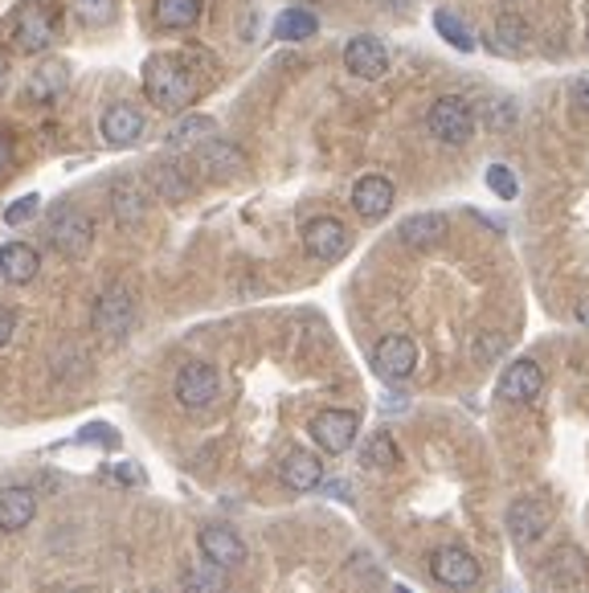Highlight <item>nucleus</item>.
Masks as SVG:
<instances>
[{
	"label": "nucleus",
	"mask_w": 589,
	"mask_h": 593,
	"mask_svg": "<svg viewBox=\"0 0 589 593\" xmlns=\"http://www.w3.org/2000/svg\"><path fill=\"white\" fill-rule=\"evenodd\" d=\"M143 94L155 111H185L197 98V79L176 54H152L143 62Z\"/></svg>",
	"instance_id": "1"
},
{
	"label": "nucleus",
	"mask_w": 589,
	"mask_h": 593,
	"mask_svg": "<svg viewBox=\"0 0 589 593\" xmlns=\"http://www.w3.org/2000/svg\"><path fill=\"white\" fill-rule=\"evenodd\" d=\"M54 42H58V9L49 0H25L13 13V46L37 58Z\"/></svg>",
	"instance_id": "2"
},
{
	"label": "nucleus",
	"mask_w": 589,
	"mask_h": 593,
	"mask_svg": "<svg viewBox=\"0 0 589 593\" xmlns=\"http://www.w3.org/2000/svg\"><path fill=\"white\" fill-rule=\"evenodd\" d=\"M426 127H430V136H435L438 143L463 148V143L475 136V111H471V103L459 98V94H442V98H435L430 111H426Z\"/></svg>",
	"instance_id": "3"
},
{
	"label": "nucleus",
	"mask_w": 589,
	"mask_h": 593,
	"mask_svg": "<svg viewBox=\"0 0 589 593\" xmlns=\"http://www.w3.org/2000/svg\"><path fill=\"white\" fill-rule=\"evenodd\" d=\"M49 246L62 254V258H86L94 246V221L82 213V209H70L62 205L54 218H49Z\"/></svg>",
	"instance_id": "4"
},
{
	"label": "nucleus",
	"mask_w": 589,
	"mask_h": 593,
	"mask_svg": "<svg viewBox=\"0 0 589 593\" xmlns=\"http://www.w3.org/2000/svg\"><path fill=\"white\" fill-rule=\"evenodd\" d=\"M91 324L103 340H124L127 332H131V324H136V299H131V291H127L124 282H115V287H107L103 295L94 299Z\"/></svg>",
	"instance_id": "5"
},
{
	"label": "nucleus",
	"mask_w": 589,
	"mask_h": 593,
	"mask_svg": "<svg viewBox=\"0 0 589 593\" xmlns=\"http://www.w3.org/2000/svg\"><path fill=\"white\" fill-rule=\"evenodd\" d=\"M308 434L315 438V446L324 454H348L360 434V418L353 409H320L311 418Z\"/></svg>",
	"instance_id": "6"
},
{
	"label": "nucleus",
	"mask_w": 589,
	"mask_h": 593,
	"mask_svg": "<svg viewBox=\"0 0 589 593\" xmlns=\"http://www.w3.org/2000/svg\"><path fill=\"white\" fill-rule=\"evenodd\" d=\"M172 393H176V402L185 409H205L218 402L221 393V376L213 364H205V360H188L185 369L176 373V385H172Z\"/></svg>",
	"instance_id": "7"
},
{
	"label": "nucleus",
	"mask_w": 589,
	"mask_h": 593,
	"mask_svg": "<svg viewBox=\"0 0 589 593\" xmlns=\"http://www.w3.org/2000/svg\"><path fill=\"white\" fill-rule=\"evenodd\" d=\"M430 573H435L438 585L463 593L480 581V561H475L463 545H442L430 553Z\"/></svg>",
	"instance_id": "8"
},
{
	"label": "nucleus",
	"mask_w": 589,
	"mask_h": 593,
	"mask_svg": "<svg viewBox=\"0 0 589 593\" xmlns=\"http://www.w3.org/2000/svg\"><path fill=\"white\" fill-rule=\"evenodd\" d=\"M418 369V344L409 336H385L372 348V373L381 381H405Z\"/></svg>",
	"instance_id": "9"
},
{
	"label": "nucleus",
	"mask_w": 589,
	"mask_h": 593,
	"mask_svg": "<svg viewBox=\"0 0 589 593\" xmlns=\"http://www.w3.org/2000/svg\"><path fill=\"white\" fill-rule=\"evenodd\" d=\"M148 131V119H143L140 107L131 103H111L103 115H99V136L111 143V148H131V143L143 140Z\"/></svg>",
	"instance_id": "10"
},
{
	"label": "nucleus",
	"mask_w": 589,
	"mask_h": 593,
	"mask_svg": "<svg viewBox=\"0 0 589 593\" xmlns=\"http://www.w3.org/2000/svg\"><path fill=\"white\" fill-rule=\"evenodd\" d=\"M197 548H201L205 561L218 565V569H242V565H246L242 536L233 528H221V524H209V528L197 532Z\"/></svg>",
	"instance_id": "11"
},
{
	"label": "nucleus",
	"mask_w": 589,
	"mask_h": 593,
	"mask_svg": "<svg viewBox=\"0 0 589 593\" xmlns=\"http://www.w3.org/2000/svg\"><path fill=\"white\" fill-rule=\"evenodd\" d=\"M344 66H348V74H357V79H365V82L385 79V70H389L385 42H377V37H369V33L353 37V42L344 46Z\"/></svg>",
	"instance_id": "12"
},
{
	"label": "nucleus",
	"mask_w": 589,
	"mask_h": 593,
	"mask_svg": "<svg viewBox=\"0 0 589 593\" xmlns=\"http://www.w3.org/2000/svg\"><path fill=\"white\" fill-rule=\"evenodd\" d=\"M303 251L311 258H320V263H336L344 251H348V230H344V221L336 218H311L303 225Z\"/></svg>",
	"instance_id": "13"
},
{
	"label": "nucleus",
	"mask_w": 589,
	"mask_h": 593,
	"mask_svg": "<svg viewBox=\"0 0 589 593\" xmlns=\"http://www.w3.org/2000/svg\"><path fill=\"white\" fill-rule=\"evenodd\" d=\"M193 160H197L201 176H209V181H230V176H238V172L246 168L242 148H238V143H230V140H205Z\"/></svg>",
	"instance_id": "14"
},
{
	"label": "nucleus",
	"mask_w": 589,
	"mask_h": 593,
	"mask_svg": "<svg viewBox=\"0 0 589 593\" xmlns=\"http://www.w3.org/2000/svg\"><path fill=\"white\" fill-rule=\"evenodd\" d=\"M548 524H553V512L541 500H516L508 508V532H512L516 545H536L548 532Z\"/></svg>",
	"instance_id": "15"
},
{
	"label": "nucleus",
	"mask_w": 589,
	"mask_h": 593,
	"mask_svg": "<svg viewBox=\"0 0 589 593\" xmlns=\"http://www.w3.org/2000/svg\"><path fill=\"white\" fill-rule=\"evenodd\" d=\"M393 181L381 176V172H369V176H360L357 185H353V209H357L365 221H377L385 218L389 209H393Z\"/></svg>",
	"instance_id": "16"
},
{
	"label": "nucleus",
	"mask_w": 589,
	"mask_h": 593,
	"mask_svg": "<svg viewBox=\"0 0 589 593\" xmlns=\"http://www.w3.org/2000/svg\"><path fill=\"white\" fill-rule=\"evenodd\" d=\"M37 515V491L33 487H0V532H25Z\"/></svg>",
	"instance_id": "17"
},
{
	"label": "nucleus",
	"mask_w": 589,
	"mask_h": 593,
	"mask_svg": "<svg viewBox=\"0 0 589 593\" xmlns=\"http://www.w3.org/2000/svg\"><path fill=\"white\" fill-rule=\"evenodd\" d=\"M541 389H544V373L536 360H516V364H508L504 376H499V397H504V402H516V406L532 402Z\"/></svg>",
	"instance_id": "18"
},
{
	"label": "nucleus",
	"mask_w": 589,
	"mask_h": 593,
	"mask_svg": "<svg viewBox=\"0 0 589 593\" xmlns=\"http://www.w3.org/2000/svg\"><path fill=\"white\" fill-rule=\"evenodd\" d=\"M544 578L553 581V585H561V590H574V585H581V578H586V553L577 545H557L548 557H544Z\"/></svg>",
	"instance_id": "19"
},
{
	"label": "nucleus",
	"mask_w": 589,
	"mask_h": 593,
	"mask_svg": "<svg viewBox=\"0 0 589 593\" xmlns=\"http://www.w3.org/2000/svg\"><path fill=\"white\" fill-rule=\"evenodd\" d=\"M37 270H42V254L33 251L30 242H4L0 246V275H4V282L30 287L37 279Z\"/></svg>",
	"instance_id": "20"
},
{
	"label": "nucleus",
	"mask_w": 589,
	"mask_h": 593,
	"mask_svg": "<svg viewBox=\"0 0 589 593\" xmlns=\"http://www.w3.org/2000/svg\"><path fill=\"white\" fill-rule=\"evenodd\" d=\"M279 479L291 491H315V487L324 484V463H320V454L311 451H291L279 463Z\"/></svg>",
	"instance_id": "21"
},
{
	"label": "nucleus",
	"mask_w": 589,
	"mask_h": 593,
	"mask_svg": "<svg viewBox=\"0 0 589 593\" xmlns=\"http://www.w3.org/2000/svg\"><path fill=\"white\" fill-rule=\"evenodd\" d=\"M143 213H148V193L131 176L115 181L111 185V218L119 221V225H140Z\"/></svg>",
	"instance_id": "22"
},
{
	"label": "nucleus",
	"mask_w": 589,
	"mask_h": 593,
	"mask_svg": "<svg viewBox=\"0 0 589 593\" xmlns=\"http://www.w3.org/2000/svg\"><path fill=\"white\" fill-rule=\"evenodd\" d=\"M447 218L442 213H414V218H405L402 225H397V237H402L405 246H418V251H426V246H438L442 237H447Z\"/></svg>",
	"instance_id": "23"
},
{
	"label": "nucleus",
	"mask_w": 589,
	"mask_h": 593,
	"mask_svg": "<svg viewBox=\"0 0 589 593\" xmlns=\"http://www.w3.org/2000/svg\"><path fill=\"white\" fill-rule=\"evenodd\" d=\"M148 181H152V188L164 201H185L188 193H193V181H188V172L176 160H155L152 168H148Z\"/></svg>",
	"instance_id": "24"
},
{
	"label": "nucleus",
	"mask_w": 589,
	"mask_h": 593,
	"mask_svg": "<svg viewBox=\"0 0 589 593\" xmlns=\"http://www.w3.org/2000/svg\"><path fill=\"white\" fill-rule=\"evenodd\" d=\"M205 0H155L152 16L160 30H193L201 21Z\"/></svg>",
	"instance_id": "25"
},
{
	"label": "nucleus",
	"mask_w": 589,
	"mask_h": 593,
	"mask_svg": "<svg viewBox=\"0 0 589 593\" xmlns=\"http://www.w3.org/2000/svg\"><path fill=\"white\" fill-rule=\"evenodd\" d=\"M360 463H365L369 470H397L402 467V451H397V442H393L385 430H377L372 438H365Z\"/></svg>",
	"instance_id": "26"
},
{
	"label": "nucleus",
	"mask_w": 589,
	"mask_h": 593,
	"mask_svg": "<svg viewBox=\"0 0 589 593\" xmlns=\"http://www.w3.org/2000/svg\"><path fill=\"white\" fill-rule=\"evenodd\" d=\"M315 30H320V21L308 9H287L275 21V37L279 42H308V37H315Z\"/></svg>",
	"instance_id": "27"
},
{
	"label": "nucleus",
	"mask_w": 589,
	"mask_h": 593,
	"mask_svg": "<svg viewBox=\"0 0 589 593\" xmlns=\"http://www.w3.org/2000/svg\"><path fill=\"white\" fill-rule=\"evenodd\" d=\"M213 136V119L209 115H188L169 131V148H201Z\"/></svg>",
	"instance_id": "28"
},
{
	"label": "nucleus",
	"mask_w": 589,
	"mask_h": 593,
	"mask_svg": "<svg viewBox=\"0 0 589 593\" xmlns=\"http://www.w3.org/2000/svg\"><path fill=\"white\" fill-rule=\"evenodd\" d=\"M181 590L185 593H230V581H226V569L218 565H197V569H188L185 581H181Z\"/></svg>",
	"instance_id": "29"
},
{
	"label": "nucleus",
	"mask_w": 589,
	"mask_h": 593,
	"mask_svg": "<svg viewBox=\"0 0 589 593\" xmlns=\"http://www.w3.org/2000/svg\"><path fill=\"white\" fill-rule=\"evenodd\" d=\"M528 37H532V30H528V21L520 13H499L496 21V42L508 54H516V49H524L528 46Z\"/></svg>",
	"instance_id": "30"
},
{
	"label": "nucleus",
	"mask_w": 589,
	"mask_h": 593,
	"mask_svg": "<svg viewBox=\"0 0 589 593\" xmlns=\"http://www.w3.org/2000/svg\"><path fill=\"white\" fill-rule=\"evenodd\" d=\"M62 82H66V70L62 66H46L42 74H33L30 79V103H49V98H58V91H62Z\"/></svg>",
	"instance_id": "31"
},
{
	"label": "nucleus",
	"mask_w": 589,
	"mask_h": 593,
	"mask_svg": "<svg viewBox=\"0 0 589 593\" xmlns=\"http://www.w3.org/2000/svg\"><path fill=\"white\" fill-rule=\"evenodd\" d=\"M435 25L438 33H442V42H450L454 49H463V54H471V46H475V37L463 30V21L450 13V9H435Z\"/></svg>",
	"instance_id": "32"
},
{
	"label": "nucleus",
	"mask_w": 589,
	"mask_h": 593,
	"mask_svg": "<svg viewBox=\"0 0 589 593\" xmlns=\"http://www.w3.org/2000/svg\"><path fill=\"white\" fill-rule=\"evenodd\" d=\"M480 115L492 131H508V127L516 124V103L512 98H504V94H492V98L480 107Z\"/></svg>",
	"instance_id": "33"
},
{
	"label": "nucleus",
	"mask_w": 589,
	"mask_h": 593,
	"mask_svg": "<svg viewBox=\"0 0 589 593\" xmlns=\"http://www.w3.org/2000/svg\"><path fill=\"white\" fill-rule=\"evenodd\" d=\"M70 9L86 25H111L115 21V0H70Z\"/></svg>",
	"instance_id": "34"
},
{
	"label": "nucleus",
	"mask_w": 589,
	"mask_h": 593,
	"mask_svg": "<svg viewBox=\"0 0 589 593\" xmlns=\"http://www.w3.org/2000/svg\"><path fill=\"white\" fill-rule=\"evenodd\" d=\"M487 188L496 193L499 201H516V193H520V181H516L512 168H504V164H492V168H487Z\"/></svg>",
	"instance_id": "35"
},
{
	"label": "nucleus",
	"mask_w": 589,
	"mask_h": 593,
	"mask_svg": "<svg viewBox=\"0 0 589 593\" xmlns=\"http://www.w3.org/2000/svg\"><path fill=\"white\" fill-rule=\"evenodd\" d=\"M504 348H508V340L499 332H480L475 344H471V357H475V364H492V360H499Z\"/></svg>",
	"instance_id": "36"
},
{
	"label": "nucleus",
	"mask_w": 589,
	"mask_h": 593,
	"mask_svg": "<svg viewBox=\"0 0 589 593\" xmlns=\"http://www.w3.org/2000/svg\"><path fill=\"white\" fill-rule=\"evenodd\" d=\"M37 193H30V197H21V201H13L9 209H4V225H25V221L37 213Z\"/></svg>",
	"instance_id": "37"
},
{
	"label": "nucleus",
	"mask_w": 589,
	"mask_h": 593,
	"mask_svg": "<svg viewBox=\"0 0 589 593\" xmlns=\"http://www.w3.org/2000/svg\"><path fill=\"white\" fill-rule=\"evenodd\" d=\"M78 438H82V442H107V446H115V442H119L111 426H86V430H82Z\"/></svg>",
	"instance_id": "38"
},
{
	"label": "nucleus",
	"mask_w": 589,
	"mask_h": 593,
	"mask_svg": "<svg viewBox=\"0 0 589 593\" xmlns=\"http://www.w3.org/2000/svg\"><path fill=\"white\" fill-rule=\"evenodd\" d=\"M13 332H16V312L13 307H0V348L13 340Z\"/></svg>",
	"instance_id": "39"
},
{
	"label": "nucleus",
	"mask_w": 589,
	"mask_h": 593,
	"mask_svg": "<svg viewBox=\"0 0 589 593\" xmlns=\"http://www.w3.org/2000/svg\"><path fill=\"white\" fill-rule=\"evenodd\" d=\"M9 160H13V143H9V136L0 131V172L9 168Z\"/></svg>",
	"instance_id": "40"
},
{
	"label": "nucleus",
	"mask_w": 589,
	"mask_h": 593,
	"mask_svg": "<svg viewBox=\"0 0 589 593\" xmlns=\"http://www.w3.org/2000/svg\"><path fill=\"white\" fill-rule=\"evenodd\" d=\"M574 319H577V324H581V328H589V295L581 299V303H577V307H574Z\"/></svg>",
	"instance_id": "41"
},
{
	"label": "nucleus",
	"mask_w": 589,
	"mask_h": 593,
	"mask_svg": "<svg viewBox=\"0 0 589 593\" xmlns=\"http://www.w3.org/2000/svg\"><path fill=\"white\" fill-rule=\"evenodd\" d=\"M577 103H581V111H589V79L577 82Z\"/></svg>",
	"instance_id": "42"
},
{
	"label": "nucleus",
	"mask_w": 589,
	"mask_h": 593,
	"mask_svg": "<svg viewBox=\"0 0 589 593\" xmlns=\"http://www.w3.org/2000/svg\"><path fill=\"white\" fill-rule=\"evenodd\" d=\"M9 91V58H4V54H0V94Z\"/></svg>",
	"instance_id": "43"
},
{
	"label": "nucleus",
	"mask_w": 589,
	"mask_h": 593,
	"mask_svg": "<svg viewBox=\"0 0 589 593\" xmlns=\"http://www.w3.org/2000/svg\"><path fill=\"white\" fill-rule=\"evenodd\" d=\"M397 593H414V590H405V585H397Z\"/></svg>",
	"instance_id": "44"
}]
</instances>
